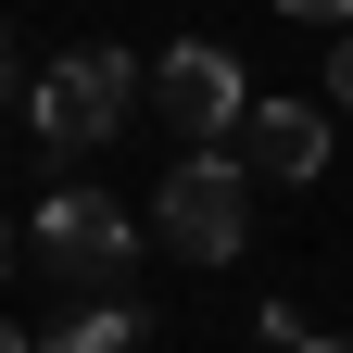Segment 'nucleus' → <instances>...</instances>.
<instances>
[{"label":"nucleus","mask_w":353,"mask_h":353,"mask_svg":"<svg viewBox=\"0 0 353 353\" xmlns=\"http://www.w3.org/2000/svg\"><path fill=\"white\" fill-rule=\"evenodd\" d=\"M152 240H164L176 265H228V252H252V176H240L228 152H176L164 190H152Z\"/></svg>","instance_id":"obj_1"},{"label":"nucleus","mask_w":353,"mask_h":353,"mask_svg":"<svg viewBox=\"0 0 353 353\" xmlns=\"http://www.w3.org/2000/svg\"><path fill=\"white\" fill-rule=\"evenodd\" d=\"M126 101H139V63L88 38V51H51V63H38L26 126H38V152H63V164H76V152H101L114 126H126Z\"/></svg>","instance_id":"obj_2"},{"label":"nucleus","mask_w":353,"mask_h":353,"mask_svg":"<svg viewBox=\"0 0 353 353\" xmlns=\"http://www.w3.org/2000/svg\"><path fill=\"white\" fill-rule=\"evenodd\" d=\"M38 265L76 278V290H101V303H126V290H114V278H126V214H114L101 190H51V202H38Z\"/></svg>","instance_id":"obj_3"},{"label":"nucleus","mask_w":353,"mask_h":353,"mask_svg":"<svg viewBox=\"0 0 353 353\" xmlns=\"http://www.w3.org/2000/svg\"><path fill=\"white\" fill-rule=\"evenodd\" d=\"M152 114H164L190 152H214V139L240 126V63L214 51V38H176V51L152 63Z\"/></svg>","instance_id":"obj_4"},{"label":"nucleus","mask_w":353,"mask_h":353,"mask_svg":"<svg viewBox=\"0 0 353 353\" xmlns=\"http://www.w3.org/2000/svg\"><path fill=\"white\" fill-rule=\"evenodd\" d=\"M316 164H328V114H303V101L240 114V176L252 190H316Z\"/></svg>","instance_id":"obj_5"},{"label":"nucleus","mask_w":353,"mask_h":353,"mask_svg":"<svg viewBox=\"0 0 353 353\" xmlns=\"http://www.w3.org/2000/svg\"><path fill=\"white\" fill-rule=\"evenodd\" d=\"M38 353H139V303H88V316L63 341H38Z\"/></svg>","instance_id":"obj_6"},{"label":"nucleus","mask_w":353,"mask_h":353,"mask_svg":"<svg viewBox=\"0 0 353 353\" xmlns=\"http://www.w3.org/2000/svg\"><path fill=\"white\" fill-rule=\"evenodd\" d=\"M278 13H303V26H341V38H353V0H278Z\"/></svg>","instance_id":"obj_7"},{"label":"nucleus","mask_w":353,"mask_h":353,"mask_svg":"<svg viewBox=\"0 0 353 353\" xmlns=\"http://www.w3.org/2000/svg\"><path fill=\"white\" fill-rule=\"evenodd\" d=\"M26 101H38V88H26V76H13V51H0V126H13V114H26Z\"/></svg>","instance_id":"obj_8"},{"label":"nucleus","mask_w":353,"mask_h":353,"mask_svg":"<svg viewBox=\"0 0 353 353\" xmlns=\"http://www.w3.org/2000/svg\"><path fill=\"white\" fill-rule=\"evenodd\" d=\"M328 88H341V114H353V38H341V51H328Z\"/></svg>","instance_id":"obj_9"},{"label":"nucleus","mask_w":353,"mask_h":353,"mask_svg":"<svg viewBox=\"0 0 353 353\" xmlns=\"http://www.w3.org/2000/svg\"><path fill=\"white\" fill-rule=\"evenodd\" d=\"M13 265H26V240H13V214H0V278H13Z\"/></svg>","instance_id":"obj_10"},{"label":"nucleus","mask_w":353,"mask_h":353,"mask_svg":"<svg viewBox=\"0 0 353 353\" xmlns=\"http://www.w3.org/2000/svg\"><path fill=\"white\" fill-rule=\"evenodd\" d=\"M0 353H38V341H26V328H0Z\"/></svg>","instance_id":"obj_11"},{"label":"nucleus","mask_w":353,"mask_h":353,"mask_svg":"<svg viewBox=\"0 0 353 353\" xmlns=\"http://www.w3.org/2000/svg\"><path fill=\"white\" fill-rule=\"evenodd\" d=\"M316 353H353V341H316Z\"/></svg>","instance_id":"obj_12"}]
</instances>
